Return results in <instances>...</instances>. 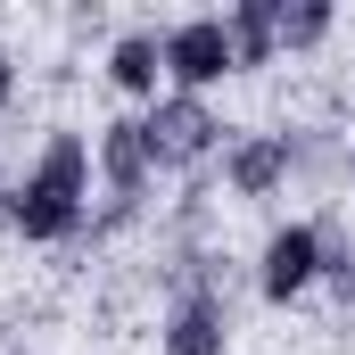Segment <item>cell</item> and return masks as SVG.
<instances>
[{
    "label": "cell",
    "mask_w": 355,
    "mask_h": 355,
    "mask_svg": "<svg viewBox=\"0 0 355 355\" xmlns=\"http://www.w3.org/2000/svg\"><path fill=\"white\" fill-rule=\"evenodd\" d=\"M157 75H166V33H124L116 50H107V83L116 91H157Z\"/></svg>",
    "instance_id": "9"
},
{
    "label": "cell",
    "mask_w": 355,
    "mask_h": 355,
    "mask_svg": "<svg viewBox=\"0 0 355 355\" xmlns=\"http://www.w3.org/2000/svg\"><path fill=\"white\" fill-rule=\"evenodd\" d=\"M166 355H223L232 347V306H223V289H182L174 297V314H166Z\"/></svg>",
    "instance_id": "5"
},
{
    "label": "cell",
    "mask_w": 355,
    "mask_h": 355,
    "mask_svg": "<svg viewBox=\"0 0 355 355\" xmlns=\"http://www.w3.org/2000/svg\"><path fill=\"white\" fill-rule=\"evenodd\" d=\"M83 198H91L83 132H50V141H42V166L8 190V232H25V240H75L83 215H91Z\"/></svg>",
    "instance_id": "1"
},
{
    "label": "cell",
    "mask_w": 355,
    "mask_h": 355,
    "mask_svg": "<svg viewBox=\"0 0 355 355\" xmlns=\"http://www.w3.org/2000/svg\"><path fill=\"white\" fill-rule=\"evenodd\" d=\"M166 75H174V91H198L223 83V75H240V58H232V25L223 17H182V25H166Z\"/></svg>",
    "instance_id": "2"
},
{
    "label": "cell",
    "mask_w": 355,
    "mask_h": 355,
    "mask_svg": "<svg viewBox=\"0 0 355 355\" xmlns=\"http://www.w3.org/2000/svg\"><path fill=\"white\" fill-rule=\"evenodd\" d=\"M281 174H289V132H248V141H232V149H223V182H232L240 198L281 190Z\"/></svg>",
    "instance_id": "7"
},
{
    "label": "cell",
    "mask_w": 355,
    "mask_h": 355,
    "mask_svg": "<svg viewBox=\"0 0 355 355\" xmlns=\"http://www.w3.org/2000/svg\"><path fill=\"white\" fill-rule=\"evenodd\" d=\"M322 281V232L314 223H281L265 240V265H257V289H265L272 306H289L297 289H314Z\"/></svg>",
    "instance_id": "4"
},
{
    "label": "cell",
    "mask_w": 355,
    "mask_h": 355,
    "mask_svg": "<svg viewBox=\"0 0 355 355\" xmlns=\"http://www.w3.org/2000/svg\"><path fill=\"white\" fill-rule=\"evenodd\" d=\"M17 99V67H8V50H0V107Z\"/></svg>",
    "instance_id": "11"
},
{
    "label": "cell",
    "mask_w": 355,
    "mask_h": 355,
    "mask_svg": "<svg viewBox=\"0 0 355 355\" xmlns=\"http://www.w3.org/2000/svg\"><path fill=\"white\" fill-rule=\"evenodd\" d=\"M347 174H355V157H347Z\"/></svg>",
    "instance_id": "12"
},
{
    "label": "cell",
    "mask_w": 355,
    "mask_h": 355,
    "mask_svg": "<svg viewBox=\"0 0 355 355\" xmlns=\"http://www.w3.org/2000/svg\"><path fill=\"white\" fill-rule=\"evenodd\" d=\"M232 58L240 67H272V50H281V0H232Z\"/></svg>",
    "instance_id": "8"
},
{
    "label": "cell",
    "mask_w": 355,
    "mask_h": 355,
    "mask_svg": "<svg viewBox=\"0 0 355 355\" xmlns=\"http://www.w3.org/2000/svg\"><path fill=\"white\" fill-rule=\"evenodd\" d=\"M331 42V0H281V50Z\"/></svg>",
    "instance_id": "10"
},
{
    "label": "cell",
    "mask_w": 355,
    "mask_h": 355,
    "mask_svg": "<svg viewBox=\"0 0 355 355\" xmlns=\"http://www.w3.org/2000/svg\"><path fill=\"white\" fill-rule=\"evenodd\" d=\"M99 174H107L116 198H132V207H141V190H149V174H157V149H149V124H141V116L99 124Z\"/></svg>",
    "instance_id": "6"
},
{
    "label": "cell",
    "mask_w": 355,
    "mask_h": 355,
    "mask_svg": "<svg viewBox=\"0 0 355 355\" xmlns=\"http://www.w3.org/2000/svg\"><path fill=\"white\" fill-rule=\"evenodd\" d=\"M149 149H157V166H198L215 141H223V124H215V107L207 99H190V91H166L149 116Z\"/></svg>",
    "instance_id": "3"
}]
</instances>
